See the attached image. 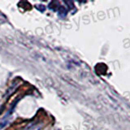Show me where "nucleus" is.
Segmentation results:
<instances>
[{"label":"nucleus","mask_w":130,"mask_h":130,"mask_svg":"<svg viewBox=\"0 0 130 130\" xmlns=\"http://www.w3.org/2000/svg\"><path fill=\"white\" fill-rule=\"evenodd\" d=\"M6 123H7V122H2V123H0V128H3L4 126L6 125Z\"/></svg>","instance_id":"obj_1"}]
</instances>
